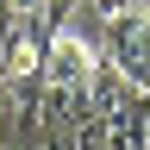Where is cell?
Instances as JSON below:
<instances>
[{
	"mask_svg": "<svg viewBox=\"0 0 150 150\" xmlns=\"http://www.w3.org/2000/svg\"><path fill=\"white\" fill-rule=\"evenodd\" d=\"M44 44H50V25H44V19H6V31H0V88L13 94V106H31Z\"/></svg>",
	"mask_w": 150,
	"mask_h": 150,
	"instance_id": "2",
	"label": "cell"
},
{
	"mask_svg": "<svg viewBox=\"0 0 150 150\" xmlns=\"http://www.w3.org/2000/svg\"><path fill=\"white\" fill-rule=\"evenodd\" d=\"M94 63H100V44L50 25L44 63H38V88H31V112H38L44 131H63V125L88 119V75H94Z\"/></svg>",
	"mask_w": 150,
	"mask_h": 150,
	"instance_id": "1",
	"label": "cell"
},
{
	"mask_svg": "<svg viewBox=\"0 0 150 150\" xmlns=\"http://www.w3.org/2000/svg\"><path fill=\"white\" fill-rule=\"evenodd\" d=\"M88 6H94V13L106 19V13H125V6H144V0H88Z\"/></svg>",
	"mask_w": 150,
	"mask_h": 150,
	"instance_id": "6",
	"label": "cell"
},
{
	"mask_svg": "<svg viewBox=\"0 0 150 150\" xmlns=\"http://www.w3.org/2000/svg\"><path fill=\"white\" fill-rule=\"evenodd\" d=\"M13 119H19V106H13V94L0 88V150H6V138H13Z\"/></svg>",
	"mask_w": 150,
	"mask_h": 150,
	"instance_id": "5",
	"label": "cell"
},
{
	"mask_svg": "<svg viewBox=\"0 0 150 150\" xmlns=\"http://www.w3.org/2000/svg\"><path fill=\"white\" fill-rule=\"evenodd\" d=\"M100 56L125 75L131 88L150 81V25H144V6H125V13H106L100 19Z\"/></svg>",
	"mask_w": 150,
	"mask_h": 150,
	"instance_id": "3",
	"label": "cell"
},
{
	"mask_svg": "<svg viewBox=\"0 0 150 150\" xmlns=\"http://www.w3.org/2000/svg\"><path fill=\"white\" fill-rule=\"evenodd\" d=\"M88 125H94L100 150H150V100H144V88H131L112 112H100Z\"/></svg>",
	"mask_w": 150,
	"mask_h": 150,
	"instance_id": "4",
	"label": "cell"
}]
</instances>
